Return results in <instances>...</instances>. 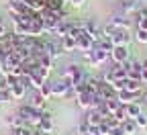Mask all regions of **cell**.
<instances>
[{
	"mask_svg": "<svg viewBox=\"0 0 147 135\" xmlns=\"http://www.w3.org/2000/svg\"><path fill=\"white\" fill-rule=\"evenodd\" d=\"M16 115L21 117L29 127H35L37 129V125H39V121H41V111L39 109H35V107H31L29 102H25V104H21L16 109Z\"/></svg>",
	"mask_w": 147,
	"mask_h": 135,
	"instance_id": "cell-1",
	"label": "cell"
},
{
	"mask_svg": "<svg viewBox=\"0 0 147 135\" xmlns=\"http://www.w3.org/2000/svg\"><path fill=\"white\" fill-rule=\"evenodd\" d=\"M45 37V53L51 57V60H59V57L65 53L63 47H61V39H57V37H53V35H43Z\"/></svg>",
	"mask_w": 147,
	"mask_h": 135,
	"instance_id": "cell-2",
	"label": "cell"
},
{
	"mask_svg": "<svg viewBox=\"0 0 147 135\" xmlns=\"http://www.w3.org/2000/svg\"><path fill=\"white\" fill-rule=\"evenodd\" d=\"M110 57V53H106L104 49H100L96 43H94V47H92L90 51H86L84 53V60H86V64H90V66H100V64H104L106 60Z\"/></svg>",
	"mask_w": 147,
	"mask_h": 135,
	"instance_id": "cell-3",
	"label": "cell"
},
{
	"mask_svg": "<svg viewBox=\"0 0 147 135\" xmlns=\"http://www.w3.org/2000/svg\"><path fill=\"white\" fill-rule=\"evenodd\" d=\"M69 86H74V84H71L69 78H65V76H61V78H57V80H51L53 96H57V98H63V94H65V90H67Z\"/></svg>",
	"mask_w": 147,
	"mask_h": 135,
	"instance_id": "cell-4",
	"label": "cell"
},
{
	"mask_svg": "<svg viewBox=\"0 0 147 135\" xmlns=\"http://www.w3.org/2000/svg\"><path fill=\"white\" fill-rule=\"evenodd\" d=\"M27 98H29V104L39 109V111H45L47 109V98L39 92V90H29L27 92Z\"/></svg>",
	"mask_w": 147,
	"mask_h": 135,
	"instance_id": "cell-5",
	"label": "cell"
},
{
	"mask_svg": "<svg viewBox=\"0 0 147 135\" xmlns=\"http://www.w3.org/2000/svg\"><path fill=\"white\" fill-rule=\"evenodd\" d=\"M29 35L31 37H43V35H47L45 33V25H43V18H41V12H37V16L29 23Z\"/></svg>",
	"mask_w": 147,
	"mask_h": 135,
	"instance_id": "cell-6",
	"label": "cell"
},
{
	"mask_svg": "<svg viewBox=\"0 0 147 135\" xmlns=\"http://www.w3.org/2000/svg\"><path fill=\"white\" fill-rule=\"evenodd\" d=\"M110 60H113L115 64L129 62V47L127 45H115V49L110 51Z\"/></svg>",
	"mask_w": 147,
	"mask_h": 135,
	"instance_id": "cell-7",
	"label": "cell"
},
{
	"mask_svg": "<svg viewBox=\"0 0 147 135\" xmlns=\"http://www.w3.org/2000/svg\"><path fill=\"white\" fill-rule=\"evenodd\" d=\"M0 121H2V123H4L8 129H16V127H25V125H27V123H25L21 117H18L16 113H4Z\"/></svg>",
	"mask_w": 147,
	"mask_h": 135,
	"instance_id": "cell-8",
	"label": "cell"
},
{
	"mask_svg": "<svg viewBox=\"0 0 147 135\" xmlns=\"http://www.w3.org/2000/svg\"><path fill=\"white\" fill-rule=\"evenodd\" d=\"M110 41L115 45H127L129 47V41H131V37H129V31L125 29H117L113 35H110Z\"/></svg>",
	"mask_w": 147,
	"mask_h": 135,
	"instance_id": "cell-9",
	"label": "cell"
},
{
	"mask_svg": "<svg viewBox=\"0 0 147 135\" xmlns=\"http://www.w3.org/2000/svg\"><path fill=\"white\" fill-rule=\"evenodd\" d=\"M76 43H78V51H82V53H86V51H90L92 47H94V41H92V37L88 33H82L76 39Z\"/></svg>",
	"mask_w": 147,
	"mask_h": 135,
	"instance_id": "cell-10",
	"label": "cell"
},
{
	"mask_svg": "<svg viewBox=\"0 0 147 135\" xmlns=\"http://www.w3.org/2000/svg\"><path fill=\"white\" fill-rule=\"evenodd\" d=\"M84 121H86V123H88L90 127H98V125H100V123H102L104 119H102V115H100V113H98L96 109H90V111L86 113Z\"/></svg>",
	"mask_w": 147,
	"mask_h": 135,
	"instance_id": "cell-11",
	"label": "cell"
},
{
	"mask_svg": "<svg viewBox=\"0 0 147 135\" xmlns=\"http://www.w3.org/2000/svg\"><path fill=\"white\" fill-rule=\"evenodd\" d=\"M76 104L84 111H90L92 109V92H80L76 96Z\"/></svg>",
	"mask_w": 147,
	"mask_h": 135,
	"instance_id": "cell-12",
	"label": "cell"
},
{
	"mask_svg": "<svg viewBox=\"0 0 147 135\" xmlns=\"http://www.w3.org/2000/svg\"><path fill=\"white\" fill-rule=\"evenodd\" d=\"M110 23L117 29H125V31H129V27H131V21L127 18V14H113L110 16Z\"/></svg>",
	"mask_w": 147,
	"mask_h": 135,
	"instance_id": "cell-13",
	"label": "cell"
},
{
	"mask_svg": "<svg viewBox=\"0 0 147 135\" xmlns=\"http://www.w3.org/2000/svg\"><path fill=\"white\" fill-rule=\"evenodd\" d=\"M8 90L12 92L14 100H23V98H27V92H29V90H27V88H25V86L21 84V80H18L16 84H12V86H10Z\"/></svg>",
	"mask_w": 147,
	"mask_h": 135,
	"instance_id": "cell-14",
	"label": "cell"
},
{
	"mask_svg": "<svg viewBox=\"0 0 147 135\" xmlns=\"http://www.w3.org/2000/svg\"><path fill=\"white\" fill-rule=\"evenodd\" d=\"M139 96V92H131V90H121V92H117V98L121 100V104H129V102H133L135 98Z\"/></svg>",
	"mask_w": 147,
	"mask_h": 135,
	"instance_id": "cell-15",
	"label": "cell"
},
{
	"mask_svg": "<svg viewBox=\"0 0 147 135\" xmlns=\"http://www.w3.org/2000/svg\"><path fill=\"white\" fill-rule=\"evenodd\" d=\"M125 111H127V115H129V119H135L137 115H141V113H143V107H141V102L133 100V102L125 104Z\"/></svg>",
	"mask_w": 147,
	"mask_h": 135,
	"instance_id": "cell-16",
	"label": "cell"
},
{
	"mask_svg": "<svg viewBox=\"0 0 147 135\" xmlns=\"http://www.w3.org/2000/svg\"><path fill=\"white\" fill-rule=\"evenodd\" d=\"M61 47H63V51H65V53L78 51V43H76V39H74L71 35H65V37H61Z\"/></svg>",
	"mask_w": 147,
	"mask_h": 135,
	"instance_id": "cell-17",
	"label": "cell"
},
{
	"mask_svg": "<svg viewBox=\"0 0 147 135\" xmlns=\"http://www.w3.org/2000/svg\"><path fill=\"white\" fill-rule=\"evenodd\" d=\"M123 129H125V135H135V133H139V127H137L135 119H127V121L123 123Z\"/></svg>",
	"mask_w": 147,
	"mask_h": 135,
	"instance_id": "cell-18",
	"label": "cell"
},
{
	"mask_svg": "<svg viewBox=\"0 0 147 135\" xmlns=\"http://www.w3.org/2000/svg\"><path fill=\"white\" fill-rule=\"evenodd\" d=\"M25 4H27L33 12H41V10H45V0H25Z\"/></svg>",
	"mask_w": 147,
	"mask_h": 135,
	"instance_id": "cell-19",
	"label": "cell"
},
{
	"mask_svg": "<svg viewBox=\"0 0 147 135\" xmlns=\"http://www.w3.org/2000/svg\"><path fill=\"white\" fill-rule=\"evenodd\" d=\"M35 133H37V129H35V127H29V125L10 129V135H35Z\"/></svg>",
	"mask_w": 147,
	"mask_h": 135,
	"instance_id": "cell-20",
	"label": "cell"
},
{
	"mask_svg": "<svg viewBox=\"0 0 147 135\" xmlns=\"http://www.w3.org/2000/svg\"><path fill=\"white\" fill-rule=\"evenodd\" d=\"M104 104H106V109H108V113H110V115H115V113L123 107V104H121V100L117 98V96H115V98H110V100H106Z\"/></svg>",
	"mask_w": 147,
	"mask_h": 135,
	"instance_id": "cell-21",
	"label": "cell"
},
{
	"mask_svg": "<svg viewBox=\"0 0 147 135\" xmlns=\"http://www.w3.org/2000/svg\"><path fill=\"white\" fill-rule=\"evenodd\" d=\"M63 6H65L63 0H45V8L49 10H61Z\"/></svg>",
	"mask_w": 147,
	"mask_h": 135,
	"instance_id": "cell-22",
	"label": "cell"
},
{
	"mask_svg": "<svg viewBox=\"0 0 147 135\" xmlns=\"http://www.w3.org/2000/svg\"><path fill=\"white\" fill-rule=\"evenodd\" d=\"M39 92H41V94L45 96L47 100H49V98H53V90H51V80H47V82H45V84H43V86L39 88Z\"/></svg>",
	"mask_w": 147,
	"mask_h": 135,
	"instance_id": "cell-23",
	"label": "cell"
},
{
	"mask_svg": "<svg viewBox=\"0 0 147 135\" xmlns=\"http://www.w3.org/2000/svg\"><path fill=\"white\" fill-rule=\"evenodd\" d=\"M113 117H115V119H117V123H121V125H123V123L129 119V115H127V111H125V104H123V107H121V109H119V111L113 115Z\"/></svg>",
	"mask_w": 147,
	"mask_h": 135,
	"instance_id": "cell-24",
	"label": "cell"
},
{
	"mask_svg": "<svg viewBox=\"0 0 147 135\" xmlns=\"http://www.w3.org/2000/svg\"><path fill=\"white\" fill-rule=\"evenodd\" d=\"M135 123H137L139 129H147V115H145V113L137 115V117H135Z\"/></svg>",
	"mask_w": 147,
	"mask_h": 135,
	"instance_id": "cell-25",
	"label": "cell"
},
{
	"mask_svg": "<svg viewBox=\"0 0 147 135\" xmlns=\"http://www.w3.org/2000/svg\"><path fill=\"white\" fill-rule=\"evenodd\" d=\"M115 31H117V27H115L113 23H108V25L102 27V37H108V39H110V35H113Z\"/></svg>",
	"mask_w": 147,
	"mask_h": 135,
	"instance_id": "cell-26",
	"label": "cell"
},
{
	"mask_svg": "<svg viewBox=\"0 0 147 135\" xmlns=\"http://www.w3.org/2000/svg\"><path fill=\"white\" fill-rule=\"evenodd\" d=\"M2 100H4V104H10V102H14V96H12V92L6 88V90H2Z\"/></svg>",
	"mask_w": 147,
	"mask_h": 135,
	"instance_id": "cell-27",
	"label": "cell"
},
{
	"mask_svg": "<svg viewBox=\"0 0 147 135\" xmlns=\"http://www.w3.org/2000/svg\"><path fill=\"white\" fill-rule=\"evenodd\" d=\"M76 96H78L76 88H74V86H69V88L65 90V94H63V98H67V100H76Z\"/></svg>",
	"mask_w": 147,
	"mask_h": 135,
	"instance_id": "cell-28",
	"label": "cell"
},
{
	"mask_svg": "<svg viewBox=\"0 0 147 135\" xmlns=\"http://www.w3.org/2000/svg\"><path fill=\"white\" fill-rule=\"evenodd\" d=\"M108 135H125V129H123V125H115V127H110Z\"/></svg>",
	"mask_w": 147,
	"mask_h": 135,
	"instance_id": "cell-29",
	"label": "cell"
},
{
	"mask_svg": "<svg viewBox=\"0 0 147 135\" xmlns=\"http://www.w3.org/2000/svg\"><path fill=\"white\" fill-rule=\"evenodd\" d=\"M137 41L139 43H147V31H141V29H137Z\"/></svg>",
	"mask_w": 147,
	"mask_h": 135,
	"instance_id": "cell-30",
	"label": "cell"
},
{
	"mask_svg": "<svg viewBox=\"0 0 147 135\" xmlns=\"http://www.w3.org/2000/svg\"><path fill=\"white\" fill-rule=\"evenodd\" d=\"M135 23H137V29L147 31V18H135Z\"/></svg>",
	"mask_w": 147,
	"mask_h": 135,
	"instance_id": "cell-31",
	"label": "cell"
},
{
	"mask_svg": "<svg viewBox=\"0 0 147 135\" xmlns=\"http://www.w3.org/2000/svg\"><path fill=\"white\" fill-rule=\"evenodd\" d=\"M135 18H147V6H143V4H141V8L137 10Z\"/></svg>",
	"mask_w": 147,
	"mask_h": 135,
	"instance_id": "cell-32",
	"label": "cell"
},
{
	"mask_svg": "<svg viewBox=\"0 0 147 135\" xmlns=\"http://www.w3.org/2000/svg\"><path fill=\"white\" fill-rule=\"evenodd\" d=\"M78 131H80V133H88V131H90V125H88L86 121H82V123L78 125Z\"/></svg>",
	"mask_w": 147,
	"mask_h": 135,
	"instance_id": "cell-33",
	"label": "cell"
},
{
	"mask_svg": "<svg viewBox=\"0 0 147 135\" xmlns=\"http://www.w3.org/2000/svg\"><path fill=\"white\" fill-rule=\"evenodd\" d=\"M69 4H71L74 8H82V6L86 4V0H69Z\"/></svg>",
	"mask_w": 147,
	"mask_h": 135,
	"instance_id": "cell-34",
	"label": "cell"
},
{
	"mask_svg": "<svg viewBox=\"0 0 147 135\" xmlns=\"http://www.w3.org/2000/svg\"><path fill=\"white\" fill-rule=\"evenodd\" d=\"M141 82L147 84V62H143V72H141Z\"/></svg>",
	"mask_w": 147,
	"mask_h": 135,
	"instance_id": "cell-35",
	"label": "cell"
},
{
	"mask_svg": "<svg viewBox=\"0 0 147 135\" xmlns=\"http://www.w3.org/2000/svg\"><path fill=\"white\" fill-rule=\"evenodd\" d=\"M82 135H96V133H92V131H88V133H82Z\"/></svg>",
	"mask_w": 147,
	"mask_h": 135,
	"instance_id": "cell-36",
	"label": "cell"
},
{
	"mask_svg": "<svg viewBox=\"0 0 147 135\" xmlns=\"http://www.w3.org/2000/svg\"><path fill=\"white\" fill-rule=\"evenodd\" d=\"M0 25H4V18H2V14H0Z\"/></svg>",
	"mask_w": 147,
	"mask_h": 135,
	"instance_id": "cell-37",
	"label": "cell"
},
{
	"mask_svg": "<svg viewBox=\"0 0 147 135\" xmlns=\"http://www.w3.org/2000/svg\"><path fill=\"white\" fill-rule=\"evenodd\" d=\"M0 104H4V100H2V92H0Z\"/></svg>",
	"mask_w": 147,
	"mask_h": 135,
	"instance_id": "cell-38",
	"label": "cell"
},
{
	"mask_svg": "<svg viewBox=\"0 0 147 135\" xmlns=\"http://www.w3.org/2000/svg\"><path fill=\"white\" fill-rule=\"evenodd\" d=\"M71 135H82V133H80V131H76V133H71Z\"/></svg>",
	"mask_w": 147,
	"mask_h": 135,
	"instance_id": "cell-39",
	"label": "cell"
}]
</instances>
